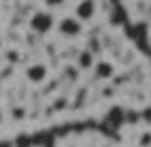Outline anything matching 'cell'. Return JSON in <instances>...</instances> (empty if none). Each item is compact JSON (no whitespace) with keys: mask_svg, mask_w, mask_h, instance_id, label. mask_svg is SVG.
<instances>
[{"mask_svg":"<svg viewBox=\"0 0 151 147\" xmlns=\"http://www.w3.org/2000/svg\"><path fill=\"white\" fill-rule=\"evenodd\" d=\"M55 27V17L49 11H36L30 17V28L38 34H47Z\"/></svg>","mask_w":151,"mask_h":147,"instance_id":"obj_1","label":"cell"},{"mask_svg":"<svg viewBox=\"0 0 151 147\" xmlns=\"http://www.w3.org/2000/svg\"><path fill=\"white\" fill-rule=\"evenodd\" d=\"M81 23L83 21H79L78 17H63L59 21V32L63 36L66 38H76V36H79L81 34V30H83V27H81Z\"/></svg>","mask_w":151,"mask_h":147,"instance_id":"obj_2","label":"cell"},{"mask_svg":"<svg viewBox=\"0 0 151 147\" xmlns=\"http://www.w3.org/2000/svg\"><path fill=\"white\" fill-rule=\"evenodd\" d=\"M96 15V0H79L76 6V17L79 21H91Z\"/></svg>","mask_w":151,"mask_h":147,"instance_id":"obj_3","label":"cell"},{"mask_svg":"<svg viewBox=\"0 0 151 147\" xmlns=\"http://www.w3.org/2000/svg\"><path fill=\"white\" fill-rule=\"evenodd\" d=\"M25 75H27V79L30 83H42L44 79L47 77V68H45V64H42V62H36V64H30L28 68L25 70Z\"/></svg>","mask_w":151,"mask_h":147,"instance_id":"obj_4","label":"cell"},{"mask_svg":"<svg viewBox=\"0 0 151 147\" xmlns=\"http://www.w3.org/2000/svg\"><path fill=\"white\" fill-rule=\"evenodd\" d=\"M113 72H115V68H113V64L108 62V60H100V62L94 64V74L100 79H110L113 75Z\"/></svg>","mask_w":151,"mask_h":147,"instance_id":"obj_5","label":"cell"},{"mask_svg":"<svg viewBox=\"0 0 151 147\" xmlns=\"http://www.w3.org/2000/svg\"><path fill=\"white\" fill-rule=\"evenodd\" d=\"M78 64L81 66L83 70H87V68H91V66H94V59H93L91 51H83V53L78 57Z\"/></svg>","mask_w":151,"mask_h":147,"instance_id":"obj_6","label":"cell"},{"mask_svg":"<svg viewBox=\"0 0 151 147\" xmlns=\"http://www.w3.org/2000/svg\"><path fill=\"white\" fill-rule=\"evenodd\" d=\"M64 2H66V0H44V4L49 6V8H59V6H63Z\"/></svg>","mask_w":151,"mask_h":147,"instance_id":"obj_7","label":"cell"}]
</instances>
